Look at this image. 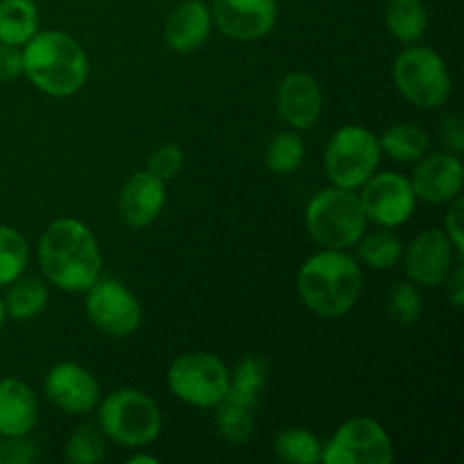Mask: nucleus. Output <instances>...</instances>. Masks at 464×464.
<instances>
[{"instance_id":"nucleus-1","label":"nucleus","mask_w":464,"mask_h":464,"mask_svg":"<svg viewBox=\"0 0 464 464\" xmlns=\"http://www.w3.org/2000/svg\"><path fill=\"white\" fill-rule=\"evenodd\" d=\"M39 266L54 288L86 293L100 279L102 254L84 222L62 218L41 234Z\"/></svg>"},{"instance_id":"nucleus-2","label":"nucleus","mask_w":464,"mask_h":464,"mask_svg":"<svg viewBox=\"0 0 464 464\" xmlns=\"http://www.w3.org/2000/svg\"><path fill=\"white\" fill-rule=\"evenodd\" d=\"M362 290V272L344 249L313 254L297 275V293L304 306L324 320L343 317L356 306Z\"/></svg>"},{"instance_id":"nucleus-3","label":"nucleus","mask_w":464,"mask_h":464,"mask_svg":"<svg viewBox=\"0 0 464 464\" xmlns=\"http://www.w3.org/2000/svg\"><path fill=\"white\" fill-rule=\"evenodd\" d=\"M23 75L45 95L68 98L89 80V57L72 36L63 32H36L23 45Z\"/></svg>"},{"instance_id":"nucleus-4","label":"nucleus","mask_w":464,"mask_h":464,"mask_svg":"<svg viewBox=\"0 0 464 464\" xmlns=\"http://www.w3.org/2000/svg\"><path fill=\"white\" fill-rule=\"evenodd\" d=\"M361 198L349 188L320 190L306 207V229L317 245L326 249H347L361 240L367 229Z\"/></svg>"},{"instance_id":"nucleus-5","label":"nucleus","mask_w":464,"mask_h":464,"mask_svg":"<svg viewBox=\"0 0 464 464\" xmlns=\"http://www.w3.org/2000/svg\"><path fill=\"white\" fill-rule=\"evenodd\" d=\"M98 426L104 438L122 447H145L161 433V411L157 401L134 388L107 394L98 403Z\"/></svg>"},{"instance_id":"nucleus-6","label":"nucleus","mask_w":464,"mask_h":464,"mask_svg":"<svg viewBox=\"0 0 464 464\" xmlns=\"http://www.w3.org/2000/svg\"><path fill=\"white\" fill-rule=\"evenodd\" d=\"M381 161L379 139L358 125L340 127L324 152L326 177L338 188L356 190L376 172Z\"/></svg>"},{"instance_id":"nucleus-7","label":"nucleus","mask_w":464,"mask_h":464,"mask_svg":"<svg viewBox=\"0 0 464 464\" xmlns=\"http://www.w3.org/2000/svg\"><path fill=\"white\" fill-rule=\"evenodd\" d=\"M166 383L168 390L188 406L216 408L225 401L229 390V370L213 353H184L168 367Z\"/></svg>"},{"instance_id":"nucleus-8","label":"nucleus","mask_w":464,"mask_h":464,"mask_svg":"<svg viewBox=\"0 0 464 464\" xmlns=\"http://www.w3.org/2000/svg\"><path fill=\"white\" fill-rule=\"evenodd\" d=\"M399 93L420 109L442 107L451 95V75L442 57L430 48H408L392 66Z\"/></svg>"},{"instance_id":"nucleus-9","label":"nucleus","mask_w":464,"mask_h":464,"mask_svg":"<svg viewBox=\"0 0 464 464\" xmlns=\"http://www.w3.org/2000/svg\"><path fill=\"white\" fill-rule=\"evenodd\" d=\"M392 442L379 421L353 417L344 421L329 444L322 447L324 464H388L392 462Z\"/></svg>"},{"instance_id":"nucleus-10","label":"nucleus","mask_w":464,"mask_h":464,"mask_svg":"<svg viewBox=\"0 0 464 464\" xmlns=\"http://www.w3.org/2000/svg\"><path fill=\"white\" fill-rule=\"evenodd\" d=\"M86 315L100 334L127 338L140 326V304L130 288L116 279H98L86 290Z\"/></svg>"},{"instance_id":"nucleus-11","label":"nucleus","mask_w":464,"mask_h":464,"mask_svg":"<svg viewBox=\"0 0 464 464\" xmlns=\"http://www.w3.org/2000/svg\"><path fill=\"white\" fill-rule=\"evenodd\" d=\"M362 186L365 188L358 198L367 220L374 225L392 229L403 225L415 213L417 198L408 177L399 172H381V175L374 172Z\"/></svg>"},{"instance_id":"nucleus-12","label":"nucleus","mask_w":464,"mask_h":464,"mask_svg":"<svg viewBox=\"0 0 464 464\" xmlns=\"http://www.w3.org/2000/svg\"><path fill=\"white\" fill-rule=\"evenodd\" d=\"M276 0H213L218 30L236 41H256L276 25Z\"/></svg>"},{"instance_id":"nucleus-13","label":"nucleus","mask_w":464,"mask_h":464,"mask_svg":"<svg viewBox=\"0 0 464 464\" xmlns=\"http://www.w3.org/2000/svg\"><path fill=\"white\" fill-rule=\"evenodd\" d=\"M456 247L447 231L426 229L417 236L406 252V272L412 284L435 288L444 284L449 272L456 266ZM460 256V254H458ZM462 258V256H460Z\"/></svg>"},{"instance_id":"nucleus-14","label":"nucleus","mask_w":464,"mask_h":464,"mask_svg":"<svg viewBox=\"0 0 464 464\" xmlns=\"http://www.w3.org/2000/svg\"><path fill=\"white\" fill-rule=\"evenodd\" d=\"M45 397L68 415H89L100 403V385L86 367L59 362L44 381Z\"/></svg>"},{"instance_id":"nucleus-15","label":"nucleus","mask_w":464,"mask_h":464,"mask_svg":"<svg viewBox=\"0 0 464 464\" xmlns=\"http://www.w3.org/2000/svg\"><path fill=\"white\" fill-rule=\"evenodd\" d=\"M464 179V168L458 154H430L421 157L420 163L412 170L411 186L415 190L417 199H424L430 204L451 202L460 195Z\"/></svg>"},{"instance_id":"nucleus-16","label":"nucleus","mask_w":464,"mask_h":464,"mask_svg":"<svg viewBox=\"0 0 464 464\" xmlns=\"http://www.w3.org/2000/svg\"><path fill=\"white\" fill-rule=\"evenodd\" d=\"M320 84L306 72H290L276 89V113L295 130H311L322 116Z\"/></svg>"},{"instance_id":"nucleus-17","label":"nucleus","mask_w":464,"mask_h":464,"mask_svg":"<svg viewBox=\"0 0 464 464\" xmlns=\"http://www.w3.org/2000/svg\"><path fill=\"white\" fill-rule=\"evenodd\" d=\"M166 204V181L154 177L152 172L140 170L125 181L118 198L121 220L131 229H143L152 225Z\"/></svg>"},{"instance_id":"nucleus-18","label":"nucleus","mask_w":464,"mask_h":464,"mask_svg":"<svg viewBox=\"0 0 464 464\" xmlns=\"http://www.w3.org/2000/svg\"><path fill=\"white\" fill-rule=\"evenodd\" d=\"M211 21V9L202 0H184V3H179L172 9L166 27H163L168 48L179 54L198 50L208 39Z\"/></svg>"},{"instance_id":"nucleus-19","label":"nucleus","mask_w":464,"mask_h":464,"mask_svg":"<svg viewBox=\"0 0 464 464\" xmlns=\"http://www.w3.org/2000/svg\"><path fill=\"white\" fill-rule=\"evenodd\" d=\"M39 420V401L18 379L0 381V438L30 435Z\"/></svg>"},{"instance_id":"nucleus-20","label":"nucleus","mask_w":464,"mask_h":464,"mask_svg":"<svg viewBox=\"0 0 464 464\" xmlns=\"http://www.w3.org/2000/svg\"><path fill=\"white\" fill-rule=\"evenodd\" d=\"M39 30L34 0H0V44L25 45Z\"/></svg>"},{"instance_id":"nucleus-21","label":"nucleus","mask_w":464,"mask_h":464,"mask_svg":"<svg viewBox=\"0 0 464 464\" xmlns=\"http://www.w3.org/2000/svg\"><path fill=\"white\" fill-rule=\"evenodd\" d=\"M5 315L16 322H30L44 313L48 306V288L36 276H18L9 284L7 295L3 299Z\"/></svg>"},{"instance_id":"nucleus-22","label":"nucleus","mask_w":464,"mask_h":464,"mask_svg":"<svg viewBox=\"0 0 464 464\" xmlns=\"http://www.w3.org/2000/svg\"><path fill=\"white\" fill-rule=\"evenodd\" d=\"M267 379V365L258 356H245L236 365L234 374L229 376V390L225 401L238 403V406L254 408L261 397V390Z\"/></svg>"},{"instance_id":"nucleus-23","label":"nucleus","mask_w":464,"mask_h":464,"mask_svg":"<svg viewBox=\"0 0 464 464\" xmlns=\"http://www.w3.org/2000/svg\"><path fill=\"white\" fill-rule=\"evenodd\" d=\"M379 148L381 152H385L399 163L420 161L429 152V134L420 125L399 122V125H392L383 131V136L379 139Z\"/></svg>"},{"instance_id":"nucleus-24","label":"nucleus","mask_w":464,"mask_h":464,"mask_svg":"<svg viewBox=\"0 0 464 464\" xmlns=\"http://www.w3.org/2000/svg\"><path fill=\"white\" fill-rule=\"evenodd\" d=\"M385 23L401 44H415L424 36L426 25H429V12L421 0H388Z\"/></svg>"},{"instance_id":"nucleus-25","label":"nucleus","mask_w":464,"mask_h":464,"mask_svg":"<svg viewBox=\"0 0 464 464\" xmlns=\"http://www.w3.org/2000/svg\"><path fill=\"white\" fill-rule=\"evenodd\" d=\"M272 451H275L276 460L290 462V464H315L320 462L322 444L311 430L306 429H285L275 435L272 442Z\"/></svg>"},{"instance_id":"nucleus-26","label":"nucleus","mask_w":464,"mask_h":464,"mask_svg":"<svg viewBox=\"0 0 464 464\" xmlns=\"http://www.w3.org/2000/svg\"><path fill=\"white\" fill-rule=\"evenodd\" d=\"M358 256L372 270H388V267L397 266L399 258L403 256V243L394 231L383 227V229L372 231L365 238L361 236V240H358Z\"/></svg>"},{"instance_id":"nucleus-27","label":"nucleus","mask_w":464,"mask_h":464,"mask_svg":"<svg viewBox=\"0 0 464 464\" xmlns=\"http://www.w3.org/2000/svg\"><path fill=\"white\" fill-rule=\"evenodd\" d=\"M216 412V429L218 435L225 440L227 444H234V447H240V444L249 442L254 438V430H256V424H254L252 408L238 406V403L222 401L218 403Z\"/></svg>"},{"instance_id":"nucleus-28","label":"nucleus","mask_w":464,"mask_h":464,"mask_svg":"<svg viewBox=\"0 0 464 464\" xmlns=\"http://www.w3.org/2000/svg\"><path fill=\"white\" fill-rule=\"evenodd\" d=\"M30 252L21 231L0 225V288L16 281L25 272Z\"/></svg>"},{"instance_id":"nucleus-29","label":"nucleus","mask_w":464,"mask_h":464,"mask_svg":"<svg viewBox=\"0 0 464 464\" xmlns=\"http://www.w3.org/2000/svg\"><path fill=\"white\" fill-rule=\"evenodd\" d=\"M304 140L293 131H281L275 139L267 143L266 150V166L276 175H290V172L299 170L304 163Z\"/></svg>"},{"instance_id":"nucleus-30","label":"nucleus","mask_w":464,"mask_h":464,"mask_svg":"<svg viewBox=\"0 0 464 464\" xmlns=\"http://www.w3.org/2000/svg\"><path fill=\"white\" fill-rule=\"evenodd\" d=\"M63 456L72 464H95L104 458V435L98 426L82 424L68 438Z\"/></svg>"},{"instance_id":"nucleus-31","label":"nucleus","mask_w":464,"mask_h":464,"mask_svg":"<svg viewBox=\"0 0 464 464\" xmlns=\"http://www.w3.org/2000/svg\"><path fill=\"white\" fill-rule=\"evenodd\" d=\"M421 308H424V304H421V295L417 290V284L401 281V284H397L388 293V313L397 324H415L421 315Z\"/></svg>"},{"instance_id":"nucleus-32","label":"nucleus","mask_w":464,"mask_h":464,"mask_svg":"<svg viewBox=\"0 0 464 464\" xmlns=\"http://www.w3.org/2000/svg\"><path fill=\"white\" fill-rule=\"evenodd\" d=\"M181 166H184V152H181L179 145L168 143L161 145L157 152H152L148 161V172H152L161 181H168L179 175Z\"/></svg>"},{"instance_id":"nucleus-33","label":"nucleus","mask_w":464,"mask_h":464,"mask_svg":"<svg viewBox=\"0 0 464 464\" xmlns=\"http://www.w3.org/2000/svg\"><path fill=\"white\" fill-rule=\"evenodd\" d=\"M36 458V444L27 440V435L0 440V464H30Z\"/></svg>"},{"instance_id":"nucleus-34","label":"nucleus","mask_w":464,"mask_h":464,"mask_svg":"<svg viewBox=\"0 0 464 464\" xmlns=\"http://www.w3.org/2000/svg\"><path fill=\"white\" fill-rule=\"evenodd\" d=\"M23 75V53L16 45L0 44V82L16 80Z\"/></svg>"},{"instance_id":"nucleus-35","label":"nucleus","mask_w":464,"mask_h":464,"mask_svg":"<svg viewBox=\"0 0 464 464\" xmlns=\"http://www.w3.org/2000/svg\"><path fill=\"white\" fill-rule=\"evenodd\" d=\"M462 213H464V202L460 198H453L451 208L447 211V218H444V225H447V236L453 243L456 252L464 254V240H462Z\"/></svg>"},{"instance_id":"nucleus-36","label":"nucleus","mask_w":464,"mask_h":464,"mask_svg":"<svg viewBox=\"0 0 464 464\" xmlns=\"http://www.w3.org/2000/svg\"><path fill=\"white\" fill-rule=\"evenodd\" d=\"M440 134H442V143L451 150L453 154H460L464 150V130L462 121L458 116H447L440 127Z\"/></svg>"},{"instance_id":"nucleus-37","label":"nucleus","mask_w":464,"mask_h":464,"mask_svg":"<svg viewBox=\"0 0 464 464\" xmlns=\"http://www.w3.org/2000/svg\"><path fill=\"white\" fill-rule=\"evenodd\" d=\"M464 267L462 263H458V266H453V270L449 272V276L444 279V284H447V297L449 302L453 304V308H462V302H464Z\"/></svg>"},{"instance_id":"nucleus-38","label":"nucleus","mask_w":464,"mask_h":464,"mask_svg":"<svg viewBox=\"0 0 464 464\" xmlns=\"http://www.w3.org/2000/svg\"><path fill=\"white\" fill-rule=\"evenodd\" d=\"M139 462H148V464H157L159 460L154 456H134L130 460V464H139Z\"/></svg>"},{"instance_id":"nucleus-39","label":"nucleus","mask_w":464,"mask_h":464,"mask_svg":"<svg viewBox=\"0 0 464 464\" xmlns=\"http://www.w3.org/2000/svg\"><path fill=\"white\" fill-rule=\"evenodd\" d=\"M5 304H3V299H0V329H3V324H5Z\"/></svg>"}]
</instances>
